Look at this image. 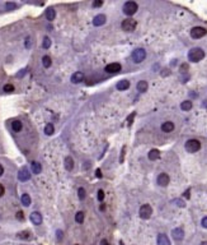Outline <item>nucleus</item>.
<instances>
[{"label":"nucleus","instance_id":"f257e3e1","mask_svg":"<svg viewBox=\"0 0 207 245\" xmlns=\"http://www.w3.org/2000/svg\"><path fill=\"white\" fill-rule=\"evenodd\" d=\"M205 57V51L201 47H193L188 53V60L192 63H198Z\"/></svg>","mask_w":207,"mask_h":245},{"label":"nucleus","instance_id":"f03ea898","mask_svg":"<svg viewBox=\"0 0 207 245\" xmlns=\"http://www.w3.org/2000/svg\"><path fill=\"white\" fill-rule=\"evenodd\" d=\"M184 148H186L187 152H189V153H194V152L200 151L201 142L197 140V139H188L186 142V144H184Z\"/></svg>","mask_w":207,"mask_h":245},{"label":"nucleus","instance_id":"7ed1b4c3","mask_svg":"<svg viewBox=\"0 0 207 245\" xmlns=\"http://www.w3.org/2000/svg\"><path fill=\"white\" fill-rule=\"evenodd\" d=\"M137 9H139V5L135 2H127L123 4V8H122V10L126 15H134L137 12Z\"/></svg>","mask_w":207,"mask_h":245},{"label":"nucleus","instance_id":"20e7f679","mask_svg":"<svg viewBox=\"0 0 207 245\" xmlns=\"http://www.w3.org/2000/svg\"><path fill=\"white\" fill-rule=\"evenodd\" d=\"M136 26H137V23H136V21L132 19V18L125 19V21L122 22V24H121V27H122V30H123L125 32H134L135 28H136Z\"/></svg>","mask_w":207,"mask_h":245},{"label":"nucleus","instance_id":"39448f33","mask_svg":"<svg viewBox=\"0 0 207 245\" xmlns=\"http://www.w3.org/2000/svg\"><path fill=\"white\" fill-rule=\"evenodd\" d=\"M139 215L142 219H149L152 215V208L150 204H142L140 207V211H139Z\"/></svg>","mask_w":207,"mask_h":245},{"label":"nucleus","instance_id":"423d86ee","mask_svg":"<svg viewBox=\"0 0 207 245\" xmlns=\"http://www.w3.org/2000/svg\"><path fill=\"white\" fill-rule=\"evenodd\" d=\"M146 57V51L144 49H136L135 51L132 53V60L135 63H141L145 60Z\"/></svg>","mask_w":207,"mask_h":245},{"label":"nucleus","instance_id":"0eeeda50","mask_svg":"<svg viewBox=\"0 0 207 245\" xmlns=\"http://www.w3.org/2000/svg\"><path fill=\"white\" fill-rule=\"evenodd\" d=\"M206 28L203 27H193L191 30V37L194 38V40H198V38H202L203 36H206Z\"/></svg>","mask_w":207,"mask_h":245},{"label":"nucleus","instance_id":"6e6552de","mask_svg":"<svg viewBox=\"0 0 207 245\" xmlns=\"http://www.w3.org/2000/svg\"><path fill=\"white\" fill-rule=\"evenodd\" d=\"M169 181H170V177L165 172H161L156 179V183H158V185H160V187H168Z\"/></svg>","mask_w":207,"mask_h":245},{"label":"nucleus","instance_id":"1a4fd4ad","mask_svg":"<svg viewBox=\"0 0 207 245\" xmlns=\"http://www.w3.org/2000/svg\"><path fill=\"white\" fill-rule=\"evenodd\" d=\"M18 179H19L21 181H27V180L31 179V172H29V170H28L27 167H22L21 170H19V172H18Z\"/></svg>","mask_w":207,"mask_h":245},{"label":"nucleus","instance_id":"9d476101","mask_svg":"<svg viewBox=\"0 0 207 245\" xmlns=\"http://www.w3.org/2000/svg\"><path fill=\"white\" fill-rule=\"evenodd\" d=\"M171 236H173V239L175 241H180L184 238V231H183V229H180V227H177V229L171 231Z\"/></svg>","mask_w":207,"mask_h":245},{"label":"nucleus","instance_id":"9b49d317","mask_svg":"<svg viewBox=\"0 0 207 245\" xmlns=\"http://www.w3.org/2000/svg\"><path fill=\"white\" fill-rule=\"evenodd\" d=\"M104 70H106L107 73H111V74L118 73V72L121 70V64H118V63H111V64H108V65L106 66Z\"/></svg>","mask_w":207,"mask_h":245},{"label":"nucleus","instance_id":"f8f14e48","mask_svg":"<svg viewBox=\"0 0 207 245\" xmlns=\"http://www.w3.org/2000/svg\"><path fill=\"white\" fill-rule=\"evenodd\" d=\"M106 21H107V18H106L104 14H98L97 17H94L93 24H94L96 27H99V26H103V24L106 23Z\"/></svg>","mask_w":207,"mask_h":245},{"label":"nucleus","instance_id":"ddd939ff","mask_svg":"<svg viewBox=\"0 0 207 245\" xmlns=\"http://www.w3.org/2000/svg\"><path fill=\"white\" fill-rule=\"evenodd\" d=\"M29 218H31V221H32L33 225H41V223H42V216H41L40 212H36V211L31 213V217H29Z\"/></svg>","mask_w":207,"mask_h":245},{"label":"nucleus","instance_id":"4468645a","mask_svg":"<svg viewBox=\"0 0 207 245\" xmlns=\"http://www.w3.org/2000/svg\"><path fill=\"white\" fill-rule=\"evenodd\" d=\"M84 78H85V75H84V73H83V72H76V73H74V74L71 75V82L76 84V83L83 82V81H84Z\"/></svg>","mask_w":207,"mask_h":245},{"label":"nucleus","instance_id":"2eb2a0df","mask_svg":"<svg viewBox=\"0 0 207 245\" xmlns=\"http://www.w3.org/2000/svg\"><path fill=\"white\" fill-rule=\"evenodd\" d=\"M161 130H163L164 133H170V132H173V130H174V124L171 123V121H165V123H163V124H161Z\"/></svg>","mask_w":207,"mask_h":245},{"label":"nucleus","instance_id":"dca6fc26","mask_svg":"<svg viewBox=\"0 0 207 245\" xmlns=\"http://www.w3.org/2000/svg\"><path fill=\"white\" fill-rule=\"evenodd\" d=\"M156 243H158V245H170V240L168 239V236L164 235V234H160L158 236Z\"/></svg>","mask_w":207,"mask_h":245},{"label":"nucleus","instance_id":"f3484780","mask_svg":"<svg viewBox=\"0 0 207 245\" xmlns=\"http://www.w3.org/2000/svg\"><path fill=\"white\" fill-rule=\"evenodd\" d=\"M116 87H117L118 91H125V89H127L128 87H130V82L126 81V79H122V81H119V82L117 83Z\"/></svg>","mask_w":207,"mask_h":245},{"label":"nucleus","instance_id":"a211bd4d","mask_svg":"<svg viewBox=\"0 0 207 245\" xmlns=\"http://www.w3.org/2000/svg\"><path fill=\"white\" fill-rule=\"evenodd\" d=\"M136 88H137V91H139V92L144 93V92L148 91V82H146V81H140L139 83H137Z\"/></svg>","mask_w":207,"mask_h":245},{"label":"nucleus","instance_id":"6ab92c4d","mask_svg":"<svg viewBox=\"0 0 207 245\" xmlns=\"http://www.w3.org/2000/svg\"><path fill=\"white\" fill-rule=\"evenodd\" d=\"M46 18L47 21H54L56 18V10L54 9V8H48V9L46 10Z\"/></svg>","mask_w":207,"mask_h":245},{"label":"nucleus","instance_id":"aec40b11","mask_svg":"<svg viewBox=\"0 0 207 245\" xmlns=\"http://www.w3.org/2000/svg\"><path fill=\"white\" fill-rule=\"evenodd\" d=\"M31 167H32V171H33V174H41V171H42V166H41V164L40 162H37V161H33L32 164H31Z\"/></svg>","mask_w":207,"mask_h":245},{"label":"nucleus","instance_id":"412c9836","mask_svg":"<svg viewBox=\"0 0 207 245\" xmlns=\"http://www.w3.org/2000/svg\"><path fill=\"white\" fill-rule=\"evenodd\" d=\"M65 168H66L67 171H71L73 168H74V160L70 156H67L65 158Z\"/></svg>","mask_w":207,"mask_h":245},{"label":"nucleus","instance_id":"4be33fe9","mask_svg":"<svg viewBox=\"0 0 207 245\" xmlns=\"http://www.w3.org/2000/svg\"><path fill=\"white\" fill-rule=\"evenodd\" d=\"M159 156H160V152H159L158 149H151V151L149 152V155H148V157H149L150 161H155V160H158Z\"/></svg>","mask_w":207,"mask_h":245},{"label":"nucleus","instance_id":"5701e85b","mask_svg":"<svg viewBox=\"0 0 207 245\" xmlns=\"http://www.w3.org/2000/svg\"><path fill=\"white\" fill-rule=\"evenodd\" d=\"M192 101H189V100H186V101H183L182 104H180V109L183 110V111H189V110L192 109Z\"/></svg>","mask_w":207,"mask_h":245},{"label":"nucleus","instance_id":"b1692460","mask_svg":"<svg viewBox=\"0 0 207 245\" xmlns=\"http://www.w3.org/2000/svg\"><path fill=\"white\" fill-rule=\"evenodd\" d=\"M45 133L47 134V136H52V134L55 133V126H54V124H51V123L46 124V126H45Z\"/></svg>","mask_w":207,"mask_h":245},{"label":"nucleus","instance_id":"393cba45","mask_svg":"<svg viewBox=\"0 0 207 245\" xmlns=\"http://www.w3.org/2000/svg\"><path fill=\"white\" fill-rule=\"evenodd\" d=\"M21 200H22V204H23L24 207L31 206V197L28 196V194H23L22 198H21Z\"/></svg>","mask_w":207,"mask_h":245},{"label":"nucleus","instance_id":"a878e982","mask_svg":"<svg viewBox=\"0 0 207 245\" xmlns=\"http://www.w3.org/2000/svg\"><path fill=\"white\" fill-rule=\"evenodd\" d=\"M22 121H19V120H14L13 123H12V129L14 130V132H21L22 130Z\"/></svg>","mask_w":207,"mask_h":245},{"label":"nucleus","instance_id":"bb28decb","mask_svg":"<svg viewBox=\"0 0 207 245\" xmlns=\"http://www.w3.org/2000/svg\"><path fill=\"white\" fill-rule=\"evenodd\" d=\"M42 64H43L45 68H50L51 66V57L48 55H45L43 57H42Z\"/></svg>","mask_w":207,"mask_h":245},{"label":"nucleus","instance_id":"cd10ccee","mask_svg":"<svg viewBox=\"0 0 207 245\" xmlns=\"http://www.w3.org/2000/svg\"><path fill=\"white\" fill-rule=\"evenodd\" d=\"M84 217H85L84 212H77V213L75 215V221H76L77 223H83V222H84Z\"/></svg>","mask_w":207,"mask_h":245},{"label":"nucleus","instance_id":"c85d7f7f","mask_svg":"<svg viewBox=\"0 0 207 245\" xmlns=\"http://www.w3.org/2000/svg\"><path fill=\"white\" fill-rule=\"evenodd\" d=\"M77 196H79L80 200H84L85 199V189L84 188H79V190H77Z\"/></svg>","mask_w":207,"mask_h":245},{"label":"nucleus","instance_id":"c756f323","mask_svg":"<svg viewBox=\"0 0 207 245\" xmlns=\"http://www.w3.org/2000/svg\"><path fill=\"white\" fill-rule=\"evenodd\" d=\"M51 46V40H50V37H45L43 38V44H42V47L43 49H48Z\"/></svg>","mask_w":207,"mask_h":245},{"label":"nucleus","instance_id":"7c9ffc66","mask_svg":"<svg viewBox=\"0 0 207 245\" xmlns=\"http://www.w3.org/2000/svg\"><path fill=\"white\" fill-rule=\"evenodd\" d=\"M3 89H4V92H8V93H10V92H14V86H13V84H5Z\"/></svg>","mask_w":207,"mask_h":245},{"label":"nucleus","instance_id":"2f4dec72","mask_svg":"<svg viewBox=\"0 0 207 245\" xmlns=\"http://www.w3.org/2000/svg\"><path fill=\"white\" fill-rule=\"evenodd\" d=\"M5 8H6L8 10H13V9H15V8H17V4H15V3L8 2V3H5Z\"/></svg>","mask_w":207,"mask_h":245},{"label":"nucleus","instance_id":"473e14b6","mask_svg":"<svg viewBox=\"0 0 207 245\" xmlns=\"http://www.w3.org/2000/svg\"><path fill=\"white\" fill-rule=\"evenodd\" d=\"M103 199H104V192H103L102 189H99L98 190V200H103Z\"/></svg>","mask_w":207,"mask_h":245},{"label":"nucleus","instance_id":"72a5a7b5","mask_svg":"<svg viewBox=\"0 0 207 245\" xmlns=\"http://www.w3.org/2000/svg\"><path fill=\"white\" fill-rule=\"evenodd\" d=\"M134 117H135V113H132L130 116L127 117V123H128V125H131L132 124V120H134Z\"/></svg>","mask_w":207,"mask_h":245},{"label":"nucleus","instance_id":"f704fd0d","mask_svg":"<svg viewBox=\"0 0 207 245\" xmlns=\"http://www.w3.org/2000/svg\"><path fill=\"white\" fill-rule=\"evenodd\" d=\"M174 203H177V206H179V207H184V206H186V204H184V202H183V200H180V199L174 200Z\"/></svg>","mask_w":207,"mask_h":245},{"label":"nucleus","instance_id":"c9c22d12","mask_svg":"<svg viewBox=\"0 0 207 245\" xmlns=\"http://www.w3.org/2000/svg\"><path fill=\"white\" fill-rule=\"evenodd\" d=\"M201 225L205 227V229H207V217H203L202 221H201Z\"/></svg>","mask_w":207,"mask_h":245},{"label":"nucleus","instance_id":"e433bc0d","mask_svg":"<svg viewBox=\"0 0 207 245\" xmlns=\"http://www.w3.org/2000/svg\"><path fill=\"white\" fill-rule=\"evenodd\" d=\"M4 193H5V189H4V187H3V184H0V197H3Z\"/></svg>","mask_w":207,"mask_h":245},{"label":"nucleus","instance_id":"4c0bfd02","mask_svg":"<svg viewBox=\"0 0 207 245\" xmlns=\"http://www.w3.org/2000/svg\"><path fill=\"white\" fill-rule=\"evenodd\" d=\"M56 234H57V239H58V240H61V239H62V231H61V230H57V232H56Z\"/></svg>","mask_w":207,"mask_h":245},{"label":"nucleus","instance_id":"58836bf2","mask_svg":"<svg viewBox=\"0 0 207 245\" xmlns=\"http://www.w3.org/2000/svg\"><path fill=\"white\" fill-rule=\"evenodd\" d=\"M102 4H103V2H94V3H93V6L97 8V6H100Z\"/></svg>","mask_w":207,"mask_h":245},{"label":"nucleus","instance_id":"ea45409f","mask_svg":"<svg viewBox=\"0 0 207 245\" xmlns=\"http://www.w3.org/2000/svg\"><path fill=\"white\" fill-rule=\"evenodd\" d=\"M170 74V72L169 70H167V69H163V73H161V75L163 77H165V75H169Z\"/></svg>","mask_w":207,"mask_h":245},{"label":"nucleus","instance_id":"a19ab883","mask_svg":"<svg viewBox=\"0 0 207 245\" xmlns=\"http://www.w3.org/2000/svg\"><path fill=\"white\" fill-rule=\"evenodd\" d=\"M24 73H25V70H21L18 74H17V77H18V78H22L23 75H24Z\"/></svg>","mask_w":207,"mask_h":245},{"label":"nucleus","instance_id":"79ce46f5","mask_svg":"<svg viewBox=\"0 0 207 245\" xmlns=\"http://www.w3.org/2000/svg\"><path fill=\"white\" fill-rule=\"evenodd\" d=\"M17 217H18V219H23V212H22V211H19L18 215H17Z\"/></svg>","mask_w":207,"mask_h":245},{"label":"nucleus","instance_id":"37998d69","mask_svg":"<svg viewBox=\"0 0 207 245\" xmlns=\"http://www.w3.org/2000/svg\"><path fill=\"white\" fill-rule=\"evenodd\" d=\"M100 245H109V244H108V241H107L106 239H103V240L100 241Z\"/></svg>","mask_w":207,"mask_h":245},{"label":"nucleus","instance_id":"c03bdc74","mask_svg":"<svg viewBox=\"0 0 207 245\" xmlns=\"http://www.w3.org/2000/svg\"><path fill=\"white\" fill-rule=\"evenodd\" d=\"M96 175H97L98 177H102V172H100V170H99V168H98V170L96 171Z\"/></svg>","mask_w":207,"mask_h":245},{"label":"nucleus","instance_id":"a18cd8bd","mask_svg":"<svg viewBox=\"0 0 207 245\" xmlns=\"http://www.w3.org/2000/svg\"><path fill=\"white\" fill-rule=\"evenodd\" d=\"M4 174V167L2 166V165H0V176H2Z\"/></svg>","mask_w":207,"mask_h":245},{"label":"nucleus","instance_id":"49530a36","mask_svg":"<svg viewBox=\"0 0 207 245\" xmlns=\"http://www.w3.org/2000/svg\"><path fill=\"white\" fill-rule=\"evenodd\" d=\"M29 46H31V37L27 38V47H29Z\"/></svg>","mask_w":207,"mask_h":245},{"label":"nucleus","instance_id":"de8ad7c7","mask_svg":"<svg viewBox=\"0 0 207 245\" xmlns=\"http://www.w3.org/2000/svg\"><path fill=\"white\" fill-rule=\"evenodd\" d=\"M184 197H186V198H189V190H187V192L184 193Z\"/></svg>","mask_w":207,"mask_h":245},{"label":"nucleus","instance_id":"09e8293b","mask_svg":"<svg viewBox=\"0 0 207 245\" xmlns=\"http://www.w3.org/2000/svg\"><path fill=\"white\" fill-rule=\"evenodd\" d=\"M200 245H207V241H202Z\"/></svg>","mask_w":207,"mask_h":245}]
</instances>
